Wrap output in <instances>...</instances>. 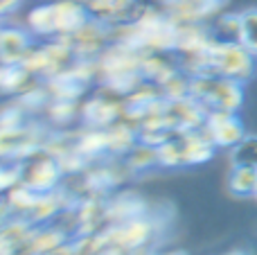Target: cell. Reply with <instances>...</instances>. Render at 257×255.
<instances>
[{
	"instance_id": "obj_1",
	"label": "cell",
	"mask_w": 257,
	"mask_h": 255,
	"mask_svg": "<svg viewBox=\"0 0 257 255\" xmlns=\"http://www.w3.org/2000/svg\"><path fill=\"white\" fill-rule=\"evenodd\" d=\"M190 97L205 113H237L244 104V84L221 75H192Z\"/></svg>"
},
{
	"instance_id": "obj_2",
	"label": "cell",
	"mask_w": 257,
	"mask_h": 255,
	"mask_svg": "<svg viewBox=\"0 0 257 255\" xmlns=\"http://www.w3.org/2000/svg\"><path fill=\"white\" fill-rule=\"evenodd\" d=\"M21 170H23V185L32 188L39 194H48L54 192V188H57L63 165L59 163V158H54L45 149V152H36L30 158L21 161Z\"/></svg>"
},
{
	"instance_id": "obj_3",
	"label": "cell",
	"mask_w": 257,
	"mask_h": 255,
	"mask_svg": "<svg viewBox=\"0 0 257 255\" xmlns=\"http://www.w3.org/2000/svg\"><path fill=\"white\" fill-rule=\"evenodd\" d=\"M203 134L210 138L214 147L232 149L246 138V126L237 113H208L203 124Z\"/></svg>"
},
{
	"instance_id": "obj_4",
	"label": "cell",
	"mask_w": 257,
	"mask_h": 255,
	"mask_svg": "<svg viewBox=\"0 0 257 255\" xmlns=\"http://www.w3.org/2000/svg\"><path fill=\"white\" fill-rule=\"evenodd\" d=\"M70 45L75 48L77 59H99L102 52L113 43L111 27L106 23L90 18L81 30H77L72 36H68Z\"/></svg>"
},
{
	"instance_id": "obj_5",
	"label": "cell",
	"mask_w": 257,
	"mask_h": 255,
	"mask_svg": "<svg viewBox=\"0 0 257 255\" xmlns=\"http://www.w3.org/2000/svg\"><path fill=\"white\" fill-rule=\"evenodd\" d=\"M151 233H154V224L149 219H145V215L133 217V219H126V221H117L108 230H104L111 246H120V248H126V251L145 248Z\"/></svg>"
},
{
	"instance_id": "obj_6",
	"label": "cell",
	"mask_w": 257,
	"mask_h": 255,
	"mask_svg": "<svg viewBox=\"0 0 257 255\" xmlns=\"http://www.w3.org/2000/svg\"><path fill=\"white\" fill-rule=\"evenodd\" d=\"M228 0H156L160 9L174 23H203L214 16Z\"/></svg>"
},
{
	"instance_id": "obj_7",
	"label": "cell",
	"mask_w": 257,
	"mask_h": 255,
	"mask_svg": "<svg viewBox=\"0 0 257 255\" xmlns=\"http://www.w3.org/2000/svg\"><path fill=\"white\" fill-rule=\"evenodd\" d=\"M84 120L90 129H108L111 124H115V120L124 113V102L117 99L115 93L106 90L102 95H95L84 108Z\"/></svg>"
},
{
	"instance_id": "obj_8",
	"label": "cell",
	"mask_w": 257,
	"mask_h": 255,
	"mask_svg": "<svg viewBox=\"0 0 257 255\" xmlns=\"http://www.w3.org/2000/svg\"><path fill=\"white\" fill-rule=\"evenodd\" d=\"M34 48V34L30 30L14 25H3L0 30V59L3 66L7 63H23Z\"/></svg>"
},
{
	"instance_id": "obj_9",
	"label": "cell",
	"mask_w": 257,
	"mask_h": 255,
	"mask_svg": "<svg viewBox=\"0 0 257 255\" xmlns=\"http://www.w3.org/2000/svg\"><path fill=\"white\" fill-rule=\"evenodd\" d=\"M52 12L54 25H57V39L72 36L90 21V14L81 0H52Z\"/></svg>"
},
{
	"instance_id": "obj_10",
	"label": "cell",
	"mask_w": 257,
	"mask_h": 255,
	"mask_svg": "<svg viewBox=\"0 0 257 255\" xmlns=\"http://www.w3.org/2000/svg\"><path fill=\"white\" fill-rule=\"evenodd\" d=\"M34 79L36 77L23 63H7L0 72V86L7 95H23L34 86Z\"/></svg>"
},
{
	"instance_id": "obj_11",
	"label": "cell",
	"mask_w": 257,
	"mask_h": 255,
	"mask_svg": "<svg viewBox=\"0 0 257 255\" xmlns=\"http://www.w3.org/2000/svg\"><path fill=\"white\" fill-rule=\"evenodd\" d=\"M228 190L235 197H255L257 192V170L246 165H232L228 172Z\"/></svg>"
},
{
	"instance_id": "obj_12",
	"label": "cell",
	"mask_w": 257,
	"mask_h": 255,
	"mask_svg": "<svg viewBox=\"0 0 257 255\" xmlns=\"http://www.w3.org/2000/svg\"><path fill=\"white\" fill-rule=\"evenodd\" d=\"M27 30L39 39H57V25H54L52 3L34 7L27 14Z\"/></svg>"
},
{
	"instance_id": "obj_13",
	"label": "cell",
	"mask_w": 257,
	"mask_h": 255,
	"mask_svg": "<svg viewBox=\"0 0 257 255\" xmlns=\"http://www.w3.org/2000/svg\"><path fill=\"white\" fill-rule=\"evenodd\" d=\"M237 41L257 57V7L239 12V39Z\"/></svg>"
},
{
	"instance_id": "obj_14",
	"label": "cell",
	"mask_w": 257,
	"mask_h": 255,
	"mask_svg": "<svg viewBox=\"0 0 257 255\" xmlns=\"http://www.w3.org/2000/svg\"><path fill=\"white\" fill-rule=\"evenodd\" d=\"M124 161H126L128 170H147V167H151V165H158V152H156V147H151V145L140 143L128 149Z\"/></svg>"
},
{
	"instance_id": "obj_15",
	"label": "cell",
	"mask_w": 257,
	"mask_h": 255,
	"mask_svg": "<svg viewBox=\"0 0 257 255\" xmlns=\"http://www.w3.org/2000/svg\"><path fill=\"white\" fill-rule=\"evenodd\" d=\"M230 163L232 165H246L257 170V136H246L237 147L230 149Z\"/></svg>"
},
{
	"instance_id": "obj_16",
	"label": "cell",
	"mask_w": 257,
	"mask_h": 255,
	"mask_svg": "<svg viewBox=\"0 0 257 255\" xmlns=\"http://www.w3.org/2000/svg\"><path fill=\"white\" fill-rule=\"evenodd\" d=\"M212 34H214V39H219V41H237L239 39V12L217 16Z\"/></svg>"
},
{
	"instance_id": "obj_17",
	"label": "cell",
	"mask_w": 257,
	"mask_h": 255,
	"mask_svg": "<svg viewBox=\"0 0 257 255\" xmlns=\"http://www.w3.org/2000/svg\"><path fill=\"white\" fill-rule=\"evenodd\" d=\"M21 5H23V0H0V14H3V18L12 16Z\"/></svg>"
},
{
	"instance_id": "obj_18",
	"label": "cell",
	"mask_w": 257,
	"mask_h": 255,
	"mask_svg": "<svg viewBox=\"0 0 257 255\" xmlns=\"http://www.w3.org/2000/svg\"><path fill=\"white\" fill-rule=\"evenodd\" d=\"M131 255H156V253L149 251V248H138V251H131Z\"/></svg>"
},
{
	"instance_id": "obj_19",
	"label": "cell",
	"mask_w": 257,
	"mask_h": 255,
	"mask_svg": "<svg viewBox=\"0 0 257 255\" xmlns=\"http://www.w3.org/2000/svg\"><path fill=\"white\" fill-rule=\"evenodd\" d=\"M163 255H187V253H183V251H169V253H163Z\"/></svg>"
},
{
	"instance_id": "obj_20",
	"label": "cell",
	"mask_w": 257,
	"mask_h": 255,
	"mask_svg": "<svg viewBox=\"0 0 257 255\" xmlns=\"http://www.w3.org/2000/svg\"><path fill=\"white\" fill-rule=\"evenodd\" d=\"M226 255H246V253H241V251H232V253H226Z\"/></svg>"
},
{
	"instance_id": "obj_21",
	"label": "cell",
	"mask_w": 257,
	"mask_h": 255,
	"mask_svg": "<svg viewBox=\"0 0 257 255\" xmlns=\"http://www.w3.org/2000/svg\"><path fill=\"white\" fill-rule=\"evenodd\" d=\"M255 199H257V192H255Z\"/></svg>"
}]
</instances>
